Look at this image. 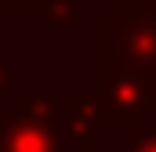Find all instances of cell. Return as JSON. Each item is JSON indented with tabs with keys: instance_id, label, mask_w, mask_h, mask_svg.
<instances>
[{
	"instance_id": "6da1fadb",
	"label": "cell",
	"mask_w": 156,
	"mask_h": 152,
	"mask_svg": "<svg viewBox=\"0 0 156 152\" xmlns=\"http://www.w3.org/2000/svg\"><path fill=\"white\" fill-rule=\"evenodd\" d=\"M94 62L156 76V0H109L94 18Z\"/></svg>"
},
{
	"instance_id": "7a4b0ae2",
	"label": "cell",
	"mask_w": 156,
	"mask_h": 152,
	"mask_svg": "<svg viewBox=\"0 0 156 152\" xmlns=\"http://www.w3.org/2000/svg\"><path fill=\"white\" fill-rule=\"evenodd\" d=\"M0 152H69L58 130V94L44 76L0 105Z\"/></svg>"
},
{
	"instance_id": "3957f363",
	"label": "cell",
	"mask_w": 156,
	"mask_h": 152,
	"mask_svg": "<svg viewBox=\"0 0 156 152\" xmlns=\"http://www.w3.org/2000/svg\"><path fill=\"white\" fill-rule=\"evenodd\" d=\"M94 105L102 130L131 134L156 112V76L116 62H94Z\"/></svg>"
},
{
	"instance_id": "277c9868",
	"label": "cell",
	"mask_w": 156,
	"mask_h": 152,
	"mask_svg": "<svg viewBox=\"0 0 156 152\" xmlns=\"http://www.w3.org/2000/svg\"><path fill=\"white\" fill-rule=\"evenodd\" d=\"M58 130L69 149H83V145L98 141L102 119H98L94 94H62L58 98Z\"/></svg>"
},
{
	"instance_id": "5b68a950",
	"label": "cell",
	"mask_w": 156,
	"mask_h": 152,
	"mask_svg": "<svg viewBox=\"0 0 156 152\" xmlns=\"http://www.w3.org/2000/svg\"><path fill=\"white\" fill-rule=\"evenodd\" d=\"M44 22L58 33H76L80 22H83V11H80V0H51L44 11Z\"/></svg>"
},
{
	"instance_id": "8992f818",
	"label": "cell",
	"mask_w": 156,
	"mask_h": 152,
	"mask_svg": "<svg viewBox=\"0 0 156 152\" xmlns=\"http://www.w3.org/2000/svg\"><path fill=\"white\" fill-rule=\"evenodd\" d=\"M11 87H15V47L0 40V105L11 98Z\"/></svg>"
},
{
	"instance_id": "52a82bcc",
	"label": "cell",
	"mask_w": 156,
	"mask_h": 152,
	"mask_svg": "<svg viewBox=\"0 0 156 152\" xmlns=\"http://www.w3.org/2000/svg\"><path fill=\"white\" fill-rule=\"evenodd\" d=\"M123 152H156V127H138V130H131Z\"/></svg>"
},
{
	"instance_id": "ba28073f",
	"label": "cell",
	"mask_w": 156,
	"mask_h": 152,
	"mask_svg": "<svg viewBox=\"0 0 156 152\" xmlns=\"http://www.w3.org/2000/svg\"><path fill=\"white\" fill-rule=\"evenodd\" d=\"M7 4H11L18 15H40V11H44L51 0H7Z\"/></svg>"
},
{
	"instance_id": "9c48e42d",
	"label": "cell",
	"mask_w": 156,
	"mask_h": 152,
	"mask_svg": "<svg viewBox=\"0 0 156 152\" xmlns=\"http://www.w3.org/2000/svg\"><path fill=\"white\" fill-rule=\"evenodd\" d=\"M15 18H18V11H15L7 0H0V33H7V29L15 26Z\"/></svg>"
},
{
	"instance_id": "30bf717a",
	"label": "cell",
	"mask_w": 156,
	"mask_h": 152,
	"mask_svg": "<svg viewBox=\"0 0 156 152\" xmlns=\"http://www.w3.org/2000/svg\"><path fill=\"white\" fill-rule=\"evenodd\" d=\"M76 152H123V149H105V145H98V141H91V145H83Z\"/></svg>"
}]
</instances>
